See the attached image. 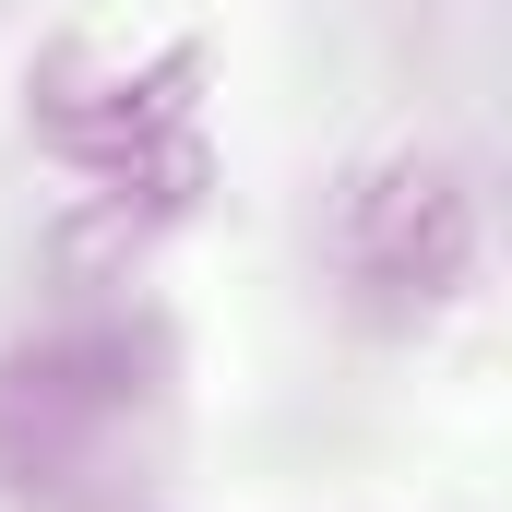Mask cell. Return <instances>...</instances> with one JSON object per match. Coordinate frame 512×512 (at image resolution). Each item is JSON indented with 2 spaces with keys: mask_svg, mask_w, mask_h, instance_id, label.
Returning a JSON list of instances; mask_svg holds the SVG:
<instances>
[{
  "mask_svg": "<svg viewBox=\"0 0 512 512\" xmlns=\"http://www.w3.org/2000/svg\"><path fill=\"white\" fill-rule=\"evenodd\" d=\"M155 405H167V346L143 322H60L0 358V477L36 501H84L96 477H120Z\"/></svg>",
  "mask_w": 512,
  "mask_h": 512,
  "instance_id": "cell-1",
  "label": "cell"
},
{
  "mask_svg": "<svg viewBox=\"0 0 512 512\" xmlns=\"http://www.w3.org/2000/svg\"><path fill=\"white\" fill-rule=\"evenodd\" d=\"M322 262L370 310H393V322L465 298V274H477V191H465V167L453 155H417V143L346 167L334 203H322Z\"/></svg>",
  "mask_w": 512,
  "mask_h": 512,
  "instance_id": "cell-2",
  "label": "cell"
},
{
  "mask_svg": "<svg viewBox=\"0 0 512 512\" xmlns=\"http://www.w3.org/2000/svg\"><path fill=\"white\" fill-rule=\"evenodd\" d=\"M191 84H203V48H155V60H84V48H60V60H36V108L24 120L48 131L72 167H96V179H167V191H191Z\"/></svg>",
  "mask_w": 512,
  "mask_h": 512,
  "instance_id": "cell-3",
  "label": "cell"
}]
</instances>
